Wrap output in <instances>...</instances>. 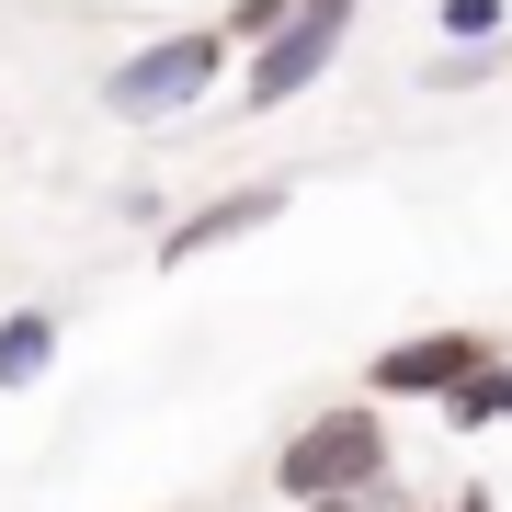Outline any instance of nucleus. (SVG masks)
<instances>
[{
    "mask_svg": "<svg viewBox=\"0 0 512 512\" xmlns=\"http://www.w3.org/2000/svg\"><path fill=\"white\" fill-rule=\"evenodd\" d=\"M274 490H285V512L399 490V433H387V410H376V399H330V410H308V421L274 444Z\"/></svg>",
    "mask_w": 512,
    "mask_h": 512,
    "instance_id": "1",
    "label": "nucleus"
},
{
    "mask_svg": "<svg viewBox=\"0 0 512 512\" xmlns=\"http://www.w3.org/2000/svg\"><path fill=\"white\" fill-rule=\"evenodd\" d=\"M228 57H239V46L217 35V23H171V35H148V46H126V57L103 69V114H114V126L194 114V103L228 80Z\"/></svg>",
    "mask_w": 512,
    "mask_h": 512,
    "instance_id": "2",
    "label": "nucleus"
},
{
    "mask_svg": "<svg viewBox=\"0 0 512 512\" xmlns=\"http://www.w3.org/2000/svg\"><path fill=\"white\" fill-rule=\"evenodd\" d=\"M501 365V330H467V319H433V330H399V342L365 365V399L376 410H399V399H456V387H478Z\"/></svg>",
    "mask_w": 512,
    "mask_h": 512,
    "instance_id": "3",
    "label": "nucleus"
},
{
    "mask_svg": "<svg viewBox=\"0 0 512 512\" xmlns=\"http://www.w3.org/2000/svg\"><path fill=\"white\" fill-rule=\"evenodd\" d=\"M274 217H285V183H228V194H205L194 217L160 228V274H194V262H217L228 239H262Z\"/></svg>",
    "mask_w": 512,
    "mask_h": 512,
    "instance_id": "4",
    "label": "nucleus"
},
{
    "mask_svg": "<svg viewBox=\"0 0 512 512\" xmlns=\"http://www.w3.org/2000/svg\"><path fill=\"white\" fill-rule=\"evenodd\" d=\"M342 35H353V23H308V12H296L285 35L262 46L251 69H239V103H251V114H285L296 92H319V80H330V57H342Z\"/></svg>",
    "mask_w": 512,
    "mask_h": 512,
    "instance_id": "5",
    "label": "nucleus"
},
{
    "mask_svg": "<svg viewBox=\"0 0 512 512\" xmlns=\"http://www.w3.org/2000/svg\"><path fill=\"white\" fill-rule=\"evenodd\" d=\"M57 342H69L57 308H35V296H23V308H0V399L46 387V376H57Z\"/></svg>",
    "mask_w": 512,
    "mask_h": 512,
    "instance_id": "6",
    "label": "nucleus"
},
{
    "mask_svg": "<svg viewBox=\"0 0 512 512\" xmlns=\"http://www.w3.org/2000/svg\"><path fill=\"white\" fill-rule=\"evenodd\" d=\"M444 46H512V0H433Z\"/></svg>",
    "mask_w": 512,
    "mask_h": 512,
    "instance_id": "7",
    "label": "nucleus"
},
{
    "mask_svg": "<svg viewBox=\"0 0 512 512\" xmlns=\"http://www.w3.org/2000/svg\"><path fill=\"white\" fill-rule=\"evenodd\" d=\"M501 69H512V46H433V69H421V80H433V92H490Z\"/></svg>",
    "mask_w": 512,
    "mask_h": 512,
    "instance_id": "8",
    "label": "nucleus"
},
{
    "mask_svg": "<svg viewBox=\"0 0 512 512\" xmlns=\"http://www.w3.org/2000/svg\"><path fill=\"white\" fill-rule=\"evenodd\" d=\"M444 421H456V433H490V421H512V353L478 387H456V399H444Z\"/></svg>",
    "mask_w": 512,
    "mask_h": 512,
    "instance_id": "9",
    "label": "nucleus"
},
{
    "mask_svg": "<svg viewBox=\"0 0 512 512\" xmlns=\"http://www.w3.org/2000/svg\"><path fill=\"white\" fill-rule=\"evenodd\" d=\"M285 23H296V0H228V12H217V35H228L239 57H262V46L285 35Z\"/></svg>",
    "mask_w": 512,
    "mask_h": 512,
    "instance_id": "10",
    "label": "nucleus"
},
{
    "mask_svg": "<svg viewBox=\"0 0 512 512\" xmlns=\"http://www.w3.org/2000/svg\"><path fill=\"white\" fill-rule=\"evenodd\" d=\"M296 12H308V23H353L365 0H296Z\"/></svg>",
    "mask_w": 512,
    "mask_h": 512,
    "instance_id": "11",
    "label": "nucleus"
},
{
    "mask_svg": "<svg viewBox=\"0 0 512 512\" xmlns=\"http://www.w3.org/2000/svg\"><path fill=\"white\" fill-rule=\"evenodd\" d=\"M433 512H501V501L490 490H456V501H433Z\"/></svg>",
    "mask_w": 512,
    "mask_h": 512,
    "instance_id": "12",
    "label": "nucleus"
},
{
    "mask_svg": "<svg viewBox=\"0 0 512 512\" xmlns=\"http://www.w3.org/2000/svg\"><path fill=\"white\" fill-rule=\"evenodd\" d=\"M501 353H512V330H501Z\"/></svg>",
    "mask_w": 512,
    "mask_h": 512,
    "instance_id": "13",
    "label": "nucleus"
}]
</instances>
